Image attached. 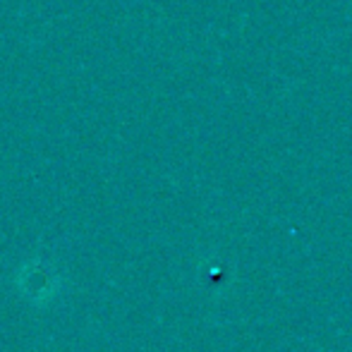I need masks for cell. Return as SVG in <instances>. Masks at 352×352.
Instances as JSON below:
<instances>
[{
    "label": "cell",
    "instance_id": "6da1fadb",
    "mask_svg": "<svg viewBox=\"0 0 352 352\" xmlns=\"http://www.w3.org/2000/svg\"><path fill=\"white\" fill-rule=\"evenodd\" d=\"M17 287L29 302L43 307L58 295V287H60V278H58L56 269H53L48 261L34 259L24 261L22 269L17 274Z\"/></svg>",
    "mask_w": 352,
    "mask_h": 352
}]
</instances>
